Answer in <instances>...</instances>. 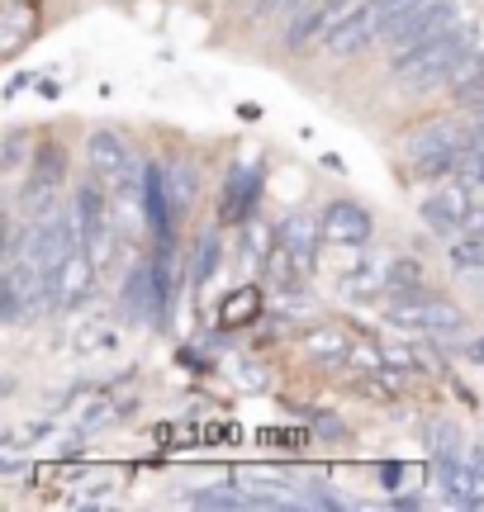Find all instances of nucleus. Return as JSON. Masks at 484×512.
<instances>
[{
    "mask_svg": "<svg viewBox=\"0 0 484 512\" xmlns=\"http://www.w3.org/2000/svg\"><path fill=\"white\" fill-rule=\"evenodd\" d=\"M34 24H38L34 5H29V0H10V5H5V38H0V53L15 57L19 48H24V38H29Z\"/></svg>",
    "mask_w": 484,
    "mask_h": 512,
    "instance_id": "obj_16",
    "label": "nucleus"
},
{
    "mask_svg": "<svg viewBox=\"0 0 484 512\" xmlns=\"http://www.w3.org/2000/svg\"><path fill=\"white\" fill-rule=\"evenodd\" d=\"M385 318H390V323H399V328H413V332H461V328H466V313L456 309L451 299L428 294V290L390 294Z\"/></svg>",
    "mask_w": 484,
    "mask_h": 512,
    "instance_id": "obj_5",
    "label": "nucleus"
},
{
    "mask_svg": "<svg viewBox=\"0 0 484 512\" xmlns=\"http://www.w3.org/2000/svg\"><path fill=\"white\" fill-rule=\"evenodd\" d=\"M86 166H91V176H100L105 185L129 181L133 171H138L129 143H124L114 128H95L91 133V143H86Z\"/></svg>",
    "mask_w": 484,
    "mask_h": 512,
    "instance_id": "obj_8",
    "label": "nucleus"
},
{
    "mask_svg": "<svg viewBox=\"0 0 484 512\" xmlns=\"http://www.w3.org/2000/svg\"><path fill=\"white\" fill-rule=\"evenodd\" d=\"M190 503H195V508H242L247 498H242L238 489L219 484V489H195V494H190Z\"/></svg>",
    "mask_w": 484,
    "mask_h": 512,
    "instance_id": "obj_22",
    "label": "nucleus"
},
{
    "mask_svg": "<svg viewBox=\"0 0 484 512\" xmlns=\"http://www.w3.org/2000/svg\"><path fill=\"white\" fill-rule=\"evenodd\" d=\"M309 271H314V261H304V256H299L285 238L271 247V256H266V261H261V275H266V285H271V290H295Z\"/></svg>",
    "mask_w": 484,
    "mask_h": 512,
    "instance_id": "obj_13",
    "label": "nucleus"
},
{
    "mask_svg": "<svg viewBox=\"0 0 484 512\" xmlns=\"http://www.w3.org/2000/svg\"><path fill=\"white\" fill-rule=\"evenodd\" d=\"M423 290V266L413 256H390V294Z\"/></svg>",
    "mask_w": 484,
    "mask_h": 512,
    "instance_id": "obj_20",
    "label": "nucleus"
},
{
    "mask_svg": "<svg viewBox=\"0 0 484 512\" xmlns=\"http://www.w3.org/2000/svg\"><path fill=\"white\" fill-rule=\"evenodd\" d=\"M261 200V171L257 166H238L224 181V195H219V219L224 223H247L257 214Z\"/></svg>",
    "mask_w": 484,
    "mask_h": 512,
    "instance_id": "obj_10",
    "label": "nucleus"
},
{
    "mask_svg": "<svg viewBox=\"0 0 484 512\" xmlns=\"http://www.w3.org/2000/svg\"><path fill=\"white\" fill-rule=\"evenodd\" d=\"M304 356L309 361H318V366H342V361H352V332L347 328H337V323H323V328H314V332H304Z\"/></svg>",
    "mask_w": 484,
    "mask_h": 512,
    "instance_id": "obj_12",
    "label": "nucleus"
},
{
    "mask_svg": "<svg viewBox=\"0 0 484 512\" xmlns=\"http://www.w3.org/2000/svg\"><path fill=\"white\" fill-rule=\"evenodd\" d=\"M62 181H67V147L62 143H38L34 147V166H29V185H24V204L48 200Z\"/></svg>",
    "mask_w": 484,
    "mask_h": 512,
    "instance_id": "obj_11",
    "label": "nucleus"
},
{
    "mask_svg": "<svg viewBox=\"0 0 484 512\" xmlns=\"http://www.w3.org/2000/svg\"><path fill=\"white\" fill-rule=\"evenodd\" d=\"M375 38H385V19H380V10H375V0H371V5H361L352 19H342L337 29H328V34H323V48L333 57H356V53H366Z\"/></svg>",
    "mask_w": 484,
    "mask_h": 512,
    "instance_id": "obj_9",
    "label": "nucleus"
},
{
    "mask_svg": "<svg viewBox=\"0 0 484 512\" xmlns=\"http://www.w3.org/2000/svg\"><path fill=\"white\" fill-rule=\"evenodd\" d=\"M461 19H466V5H461V0H423V5L404 10V15L385 29V43H390L394 53H409L418 43H432V38H442L447 29H456Z\"/></svg>",
    "mask_w": 484,
    "mask_h": 512,
    "instance_id": "obj_4",
    "label": "nucleus"
},
{
    "mask_svg": "<svg viewBox=\"0 0 484 512\" xmlns=\"http://www.w3.org/2000/svg\"><path fill=\"white\" fill-rule=\"evenodd\" d=\"M19 162H24V133H10V143H5V171L15 176Z\"/></svg>",
    "mask_w": 484,
    "mask_h": 512,
    "instance_id": "obj_25",
    "label": "nucleus"
},
{
    "mask_svg": "<svg viewBox=\"0 0 484 512\" xmlns=\"http://www.w3.org/2000/svg\"><path fill=\"white\" fill-rule=\"evenodd\" d=\"M451 176H456V181H466V185H484V133H480V128H475V138L456 152Z\"/></svg>",
    "mask_w": 484,
    "mask_h": 512,
    "instance_id": "obj_18",
    "label": "nucleus"
},
{
    "mask_svg": "<svg viewBox=\"0 0 484 512\" xmlns=\"http://www.w3.org/2000/svg\"><path fill=\"white\" fill-rule=\"evenodd\" d=\"M261 313H266V294L257 290V285H242V290H233L224 299V309H219V323L224 328H252Z\"/></svg>",
    "mask_w": 484,
    "mask_h": 512,
    "instance_id": "obj_14",
    "label": "nucleus"
},
{
    "mask_svg": "<svg viewBox=\"0 0 484 512\" xmlns=\"http://www.w3.org/2000/svg\"><path fill=\"white\" fill-rule=\"evenodd\" d=\"M219 256H224V242H219V233H209L205 242H200V256H195V285H205L209 275L219 271Z\"/></svg>",
    "mask_w": 484,
    "mask_h": 512,
    "instance_id": "obj_21",
    "label": "nucleus"
},
{
    "mask_svg": "<svg viewBox=\"0 0 484 512\" xmlns=\"http://www.w3.org/2000/svg\"><path fill=\"white\" fill-rule=\"evenodd\" d=\"M371 233H375L371 214L356 200H333L318 214V242H328V247H361Z\"/></svg>",
    "mask_w": 484,
    "mask_h": 512,
    "instance_id": "obj_7",
    "label": "nucleus"
},
{
    "mask_svg": "<svg viewBox=\"0 0 484 512\" xmlns=\"http://www.w3.org/2000/svg\"><path fill=\"white\" fill-rule=\"evenodd\" d=\"M95 256L86 247H76V252L62 256V266L48 275V285H53V309H76V304H86L95 290Z\"/></svg>",
    "mask_w": 484,
    "mask_h": 512,
    "instance_id": "obj_6",
    "label": "nucleus"
},
{
    "mask_svg": "<svg viewBox=\"0 0 484 512\" xmlns=\"http://www.w3.org/2000/svg\"><path fill=\"white\" fill-rule=\"evenodd\" d=\"M418 219L428 223L437 238H484V204H475V195H470L466 181H456V176H447L442 185H432L428 195H423V204H418Z\"/></svg>",
    "mask_w": 484,
    "mask_h": 512,
    "instance_id": "obj_2",
    "label": "nucleus"
},
{
    "mask_svg": "<svg viewBox=\"0 0 484 512\" xmlns=\"http://www.w3.org/2000/svg\"><path fill=\"white\" fill-rule=\"evenodd\" d=\"M475 43H480V29L475 24H456V29H447L432 43H418L409 53H394V81L409 86V91L451 86L456 72H461V62L475 53Z\"/></svg>",
    "mask_w": 484,
    "mask_h": 512,
    "instance_id": "obj_1",
    "label": "nucleus"
},
{
    "mask_svg": "<svg viewBox=\"0 0 484 512\" xmlns=\"http://www.w3.org/2000/svg\"><path fill=\"white\" fill-rule=\"evenodd\" d=\"M110 347H119V337L105 323H91V328L76 337V351H110Z\"/></svg>",
    "mask_w": 484,
    "mask_h": 512,
    "instance_id": "obj_24",
    "label": "nucleus"
},
{
    "mask_svg": "<svg viewBox=\"0 0 484 512\" xmlns=\"http://www.w3.org/2000/svg\"><path fill=\"white\" fill-rule=\"evenodd\" d=\"M314 427H318V432H323V437H342V422H337V418H323V413H318V418H314Z\"/></svg>",
    "mask_w": 484,
    "mask_h": 512,
    "instance_id": "obj_26",
    "label": "nucleus"
},
{
    "mask_svg": "<svg viewBox=\"0 0 484 512\" xmlns=\"http://www.w3.org/2000/svg\"><path fill=\"white\" fill-rule=\"evenodd\" d=\"M480 133H484V128H480Z\"/></svg>",
    "mask_w": 484,
    "mask_h": 512,
    "instance_id": "obj_29",
    "label": "nucleus"
},
{
    "mask_svg": "<svg viewBox=\"0 0 484 512\" xmlns=\"http://www.w3.org/2000/svg\"><path fill=\"white\" fill-rule=\"evenodd\" d=\"M475 133L456 124V119H428V124H418L404 138V157H409L423 176H451V162H456V152L470 143Z\"/></svg>",
    "mask_w": 484,
    "mask_h": 512,
    "instance_id": "obj_3",
    "label": "nucleus"
},
{
    "mask_svg": "<svg viewBox=\"0 0 484 512\" xmlns=\"http://www.w3.org/2000/svg\"><path fill=\"white\" fill-rule=\"evenodd\" d=\"M167 190H171V204H176V214H181V209L195 200V171H190V166H176V171H171V181H167Z\"/></svg>",
    "mask_w": 484,
    "mask_h": 512,
    "instance_id": "obj_23",
    "label": "nucleus"
},
{
    "mask_svg": "<svg viewBox=\"0 0 484 512\" xmlns=\"http://www.w3.org/2000/svg\"><path fill=\"white\" fill-rule=\"evenodd\" d=\"M470 356H475V361H484V342H470Z\"/></svg>",
    "mask_w": 484,
    "mask_h": 512,
    "instance_id": "obj_27",
    "label": "nucleus"
},
{
    "mask_svg": "<svg viewBox=\"0 0 484 512\" xmlns=\"http://www.w3.org/2000/svg\"><path fill=\"white\" fill-rule=\"evenodd\" d=\"M475 503H480V508H484V498H475Z\"/></svg>",
    "mask_w": 484,
    "mask_h": 512,
    "instance_id": "obj_28",
    "label": "nucleus"
},
{
    "mask_svg": "<svg viewBox=\"0 0 484 512\" xmlns=\"http://www.w3.org/2000/svg\"><path fill=\"white\" fill-rule=\"evenodd\" d=\"M451 95L461 110H484V53H470L451 81Z\"/></svg>",
    "mask_w": 484,
    "mask_h": 512,
    "instance_id": "obj_15",
    "label": "nucleus"
},
{
    "mask_svg": "<svg viewBox=\"0 0 484 512\" xmlns=\"http://www.w3.org/2000/svg\"><path fill=\"white\" fill-rule=\"evenodd\" d=\"M280 242V228H271V223L266 219H257V214H252V219L242 223V256H247V261H266V256H271V247H276Z\"/></svg>",
    "mask_w": 484,
    "mask_h": 512,
    "instance_id": "obj_17",
    "label": "nucleus"
},
{
    "mask_svg": "<svg viewBox=\"0 0 484 512\" xmlns=\"http://www.w3.org/2000/svg\"><path fill=\"white\" fill-rule=\"evenodd\" d=\"M451 266L461 275H484V238H456L451 242Z\"/></svg>",
    "mask_w": 484,
    "mask_h": 512,
    "instance_id": "obj_19",
    "label": "nucleus"
}]
</instances>
